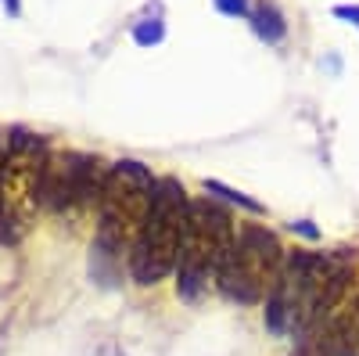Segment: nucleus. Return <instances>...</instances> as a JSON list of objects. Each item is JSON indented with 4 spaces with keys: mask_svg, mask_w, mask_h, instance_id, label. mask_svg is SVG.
<instances>
[{
    "mask_svg": "<svg viewBox=\"0 0 359 356\" xmlns=\"http://www.w3.org/2000/svg\"><path fill=\"white\" fill-rule=\"evenodd\" d=\"M284 259L287 256L277 242V234H269L266 227H255V223L241 227L216 284L226 299L241 303V306H255V303L269 299V291H273V284L284 270Z\"/></svg>",
    "mask_w": 359,
    "mask_h": 356,
    "instance_id": "6",
    "label": "nucleus"
},
{
    "mask_svg": "<svg viewBox=\"0 0 359 356\" xmlns=\"http://www.w3.org/2000/svg\"><path fill=\"white\" fill-rule=\"evenodd\" d=\"M0 162H4V140H0Z\"/></svg>",
    "mask_w": 359,
    "mask_h": 356,
    "instance_id": "16",
    "label": "nucleus"
},
{
    "mask_svg": "<svg viewBox=\"0 0 359 356\" xmlns=\"http://www.w3.org/2000/svg\"><path fill=\"white\" fill-rule=\"evenodd\" d=\"M334 15H338V18H348L352 25H359V8H338Z\"/></svg>",
    "mask_w": 359,
    "mask_h": 356,
    "instance_id": "14",
    "label": "nucleus"
},
{
    "mask_svg": "<svg viewBox=\"0 0 359 356\" xmlns=\"http://www.w3.org/2000/svg\"><path fill=\"white\" fill-rule=\"evenodd\" d=\"M205 187H208V191H216V195H226L230 202H237V205H245V209H252V213H259V205H255L252 198H245V195H237V191H230V187H223V184H216V180H208Z\"/></svg>",
    "mask_w": 359,
    "mask_h": 356,
    "instance_id": "11",
    "label": "nucleus"
},
{
    "mask_svg": "<svg viewBox=\"0 0 359 356\" xmlns=\"http://www.w3.org/2000/svg\"><path fill=\"white\" fill-rule=\"evenodd\" d=\"M291 356H320V349H316L313 342H298V349H294Z\"/></svg>",
    "mask_w": 359,
    "mask_h": 356,
    "instance_id": "13",
    "label": "nucleus"
},
{
    "mask_svg": "<svg viewBox=\"0 0 359 356\" xmlns=\"http://www.w3.org/2000/svg\"><path fill=\"white\" fill-rule=\"evenodd\" d=\"M252 18H255V33H259L266 44H280V40H284L287 25H284V18H280V11H277L273 4H262Z\"/></svg>",
    "mask_w": 359,
    "mask_h": 356,
    "instance_id": "9",
    "label": "nucleus"
},
{
    "mask_svg": "<svg viewBox=\"0 0 359 356\" xmlns=\"http://www.w3.org/2000/svg\"><path fill=\"white\" fill-rule=\"evenodd\" d=\"M216 8L223 15H245L248 11V0H216Z\"/></svg>",
    "mask_w": 359,
    "mask_h": 356,
    "instance_id": "12",
    "label": "nucleus"
},
{
    "mask_svg": "<svg viewBox=\"0 0 359 356\" xmlns=\"http://www.w3.org/2000/svg\"><path fill=\"white\" fill-rule=\"evenodd\" d=\"M158 180L151 169L140 162H115L108 169L104 195H101V227H97V252L104 259L118 256H133L137 237L151 216V202H155Z\"/></svg>",
    "mask_w": 359,
    "mask_h": 356,
    "instance_id": "2",
    "label": "nucleus"
},
{
    "mask_svg": "<svg viewBox=\"0 0 359 356\" xmlns=\"http://www.w3.org/2000/svg\"><path fill=\"white\" fill-rule=\"evenodd\" d=\"M302 342H313L320 356H359V295L345 299L331 313V320L313 338H302Z\"/></svg>",
    "mask_w": 359,
    "mask_h": 356,
    "instance_id": "8",
    "label": "nucleus"
},
{
    "mask_svg": "<svg viewBox=\"0 0 359 356\" xmlns=\"http://www.w3.org/2000/svg\"><path fill=\"white\" fill-rule=\"evenodd\" d=\"M133 37H137V44H158V40H162V22H158V18L140 22V25L133 29Z\"/></svg>",
    "mask_w": 359,
    "mask_h": 356,
    "instance_id": "10",
    "label": "nucleus"
},
{
    "mask_svg": "<svg viewBox=\"0 0 359 356\" xmlns=\"http://www.w3.org/2000/svg\"><path fill=\"white\" fill-rule=\"evenodd\" d=\"M108 169L101 159H90L79 152H54L40 173V209L47 213H72L101 205Z\"/></svg>",
    "mask_w": 359,
    "mask_h": 356,
    "instance_id": "7",
    "label": "nucleus"
},
{
    "mask_svg": "<svg viewBox=\"0 0 359 356\" xmlns=\"http://www.w3.org/2000/svg\"><path fill=\"white\" fill-rule=\"evenodd\" d=\"M187 213H191V198H187L184 184L172 180V176H162L155 187L151 216H147L137 245H133V256H130V274L137 284H158L165 274L176 270Z\"/></svg>",
    "mask_w": 359,
    "mask_h": 356,
    "instance_id": "4",
    "label": "nucleus"
},
{
    "mask_svg": "<svg viewBox=\"0 0 359 356\" xmlns=\"http://www.w3.org/2000/svg\"><path fill=\"white\" fill-rule=\"evenodd\" d=\"M352 266L345 256L291 252L266 299V328L284 338H313L348 299Z\"/></svg>",
    "mask_w": 359,
    "mask_h": 356,
    "instance_id": "1",
    "label": "nucleus"
},
{
    "mask_svg": "<svg viewBox=\"0 0 359 356\" xmlns=\"http://www.w3.org/2000/svg\"><path fill=\"white\" fill-rule=\"evenodd\" d=\"M47 162V140L11 130L8 133V152L0 162V234L18 237L33 213L40 209V173Z\"/></svg>",
    "mask_w": 359,
    "mask_h": 356,
    "instance_id": "5",
    "label": "nucleus"
},
{
    "mask_svg": "<svg viewBox=\"0 0 359 356\" xmlns=\"http://www.w3.org/2000/svg\"><path fill=\"white\" fill-rule=\"evenodd\" d=\"M8 8H11V11H18V0H8Z\"/></svg>",
    "mask_w": 359,
    "mask_h": 356,
    "instance_id": "15",
    "label": "nucleus"
},
{
    "mask_svg": "<svg viewBox=\"0 0 359 356\" xmlns=\"http://www.w3.org/2000/svg\"><path fill=\"white\" fill-rule=\"evenodd\" d=\"M233 216L212 198L191 202L184 242H180V259H176V291L184 299H198L208 281H216L223 263L233 249Z\"/></svg>",
    "mask_w": 359,
    "mask_h": 356,
    "instance_id": "3",
    "label": "nucleus"
}]
</instances>
